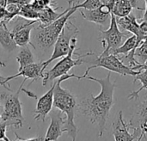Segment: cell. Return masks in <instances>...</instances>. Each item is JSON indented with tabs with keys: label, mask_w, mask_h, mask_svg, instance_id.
<instances>
[{
	"label": "cell",
	"mask_w": 147,
	"mask_h": 141,
	"mask_svg": "<svg viewBox=\"0 0 147 141\" xmlns=\"http://www.w3.org/2000/svg\"><path fill=\"white\" fill-rule=\"evenodd\" d=\"M110 77V72H109L104 78H96L87 76L85 79L94 81L100 84L101 91L96 96L90 95L88 97L80 100L78 106V109H79L84 115L88 117L92 124L97 126L99 129L98 136L100 138H102L105 133L106 123L110 110L115 104L114 93L115 82H112Z\"/></svg>",
	"instance_id": "6da1fadb"
},
{
	"label": "cell",
	"mask_w": 147,
	"mask_h": 141,
	"mask_svg": "<svg viewBox=\"0 0 147 141\" xmlns=\"http://www.w3.org/2000/svg\"><path fill=\"white\" fill-rule=\"evenodd\" d=\"M64 81L60 77L55 82L53 91V107L60 110L65 115V121L64 125V133H67L71 141H76L78 135V128L74 122L75 112L78 109V102L77 97L68 90L61 87V83Z\"/></svg>",
	"instance_id": "7a4b0ae2"
},
{
	"label": "cell",
	"mask_w": 147,
	"mask_h": 141,
	"mask_svg": "<svg viewBox=\"0 0 147 141\" xmlns=\"http://www.w3.org/2000/svg\"><path fill=\"white\" fill-rule=\"evenodd\" d=\"M76 3L73 1L71 9L63 15L59 19L51 22L47 26H40L36 28L35 40L38 46L42 49H48L54 46L59 35L60 34L62 29L65 26L66 22L70 20L71 16L78 9L76 8Z\"/></svg>",
	"instance_id": "3957f363"
},
{
	"label": "cell",
	"mask_w": 147,
	"mask_h": 141,
	"mask_svg": "<svg viewBox=\"0 0 147 141\" xmlns=\"http://www.w3.org/2000/svg\"><path fill=\"white\" fill-rule=\"evenodd\" d=\"M26 79H24L15 93H1L0 100L3 103V113L1 115L2 121H5L9 126L15 128H21L23 125L22 108L19 98V94L22 91V87Z\"/></svg>",
	"instance_id": "277c9868"
},
{
	"label": "cell",
	"mask_w": 147,
	"mask_h": 141,
	"mask_svg": "<svg viewBox=\"0 0 147 141\" xmlns=\"http://www.w3.org/2000/svg\"><path fill=\"white\" fill-rule=\"evenodd\" d=\"M77 42H78L77 37H73L71 41V49H70L68 54L65 55V57H63L61 59V60H59L51 70H49L47 72H44V77L42 78L43 86H46L49 81H53L54 79L59 78L60 77L68 74L69 71L71 68H73L77 65H81L82 64L84 63V58H85L87 56H92L94 54V53H92V52H88L84 55H80L79 58L74 59L72 58V56H73V53L76 49Z\"/></svg>",
	"instance_id": "5b68a950"
},
{
	"label": "cell",
	"mask_w": 147,
	"mask_h": 141,
	"mask_svg": "<svg viewBox=\"0 0 147 141\" xmlns=\"http://www.w3.org/2000/svg\"><path fill=\"white\" fill-rule=\"evenodd\" d=\"M104 68L106 70H109V72H115L117 74H120L121 76H133L135 77L139 72L133 70L128 65H125L124 62L121 60V58L118 57V55H115L114 53H108V54H102L96 59V60L94 62V65L89 66L84 72V75L78 76L74 75V78L77 79H85V78L89 75V72L95 68Z\"/></svg>",
	"instance_id": "8992f818"
},
{
	"label": "cell",
	"mask_w": 147,
	"mask_h": 141,
	"mask_svg": "<svg viewBox=\"0 0 147 141\" xmlns=\"http://www.w3.org/2000/svg\"><path fill=\"white\" fill-rule=\"evenodd\" d=\"M79 30L77 26H75L71 22L68 21L62 29L60 34L59 35L55 44H54V49L51 55V57L46 60L43 61L44 68H46L49 65L50 63L54 61L55 59H58L59 58H63L65 55L68 54L70 49H71V41L73 37H76L78 34Z\"/></svg>",
	"instance_id": "52a82bcc"
},
{
	"label": "cell",
	"mask_w": 147,
	"mask_h": 141,
	"mask_svg": "<svg viewBox=\"0 0 147 141\" xmlns=\"http://www.w3.org/2000/svg\"><path fill=\"white\" fill-rule=\"evenodd\" d=\"M100 33L101 35L99 40L102 41L104 48L102 54L113 53V52L122 44L123 39L127 36L126 33L120 30L116 17L112 13L109 28L106 30H100Z\"/></svg>",
	"instance_id": "ba28073f"
},
{
	"label": "cell",
	"mask_w": 147,
	"mask_h": 141,
	"mask_svg": "<svg viewBox=\"0 0 147 141\" xmlns=\"http://www.w3.org/2000/svg\"><path fill=\"white\" fill-rule=\"evenodd\" d=\"M112 128L113 136L115 141H134L138 140L140 137V133L137 129L134 128L133 134L129 132L131 126L129 122L125 121L122 111H120L118 113L115 121L112 124Z\"/></svg>",
	"instance_id": "9c48e42d"
},
{
	"label": "cell",
	"mask_w": 147,
	"mask_h": 141,
	"mask_svg": "<svg viewBox=\"0 0 147 141\" xmlns=\"http://www.w3.org/2000/svg\"><path fill=\"white\" fill-rule=\"evenodd\" d=\"M129 124L132 129L135 128L140 133V137L137 141H142L146 139L147 134V96L137 105L135 115L130 120Z\"/></svg>",
	"instance_id": "30bf717a"
},
{
	"label": "cell",
	"mask_w": 147,
	"mask_h": 141,
	"mask_svg": "<svg viewBox=\"0 0 147 141\" xmlns=\"http://www.w3.org/2000/svg\"><path fill=\"white\" fill-rule=\"evenodd\" d=\"M63 115L64 114L59 109L50 112L51 122L44 138L45 141H57L63 134L65 121Z\"/></svg>",
	"instance_id": "8fae6325"
},
{
	"label": "cell",
	"mask_w": 147,
	"mask_h": 141,
	"mask_svg": "<svg viewBox=\"0 0 147 141\" xmlns=\"http://www.w3.org/2000/svg\"><path fill=\"white\" fill-rule=\"evenodd\" d=\"M55 83L52 84V87L43 96H41L37 102L35 110L34 112V119L36 121H45L46 117L53 109V91Z\"/></svg>",
	"instance_id": "7c38bea8"
},
{
	"label": "cell",
	"mask_w": 147,
	"mask_h": 141,
	"mask_svg": "<svg viewBox=\"0 0 147 141\" xmlns=\"http://www.w3.org/2000/svg\"><path fill=\"white\" fill-rule=\"evenodd\" d=\"M111 13V9L104 4L94 9L83 10L82 9H80V14L85 20L94 22L102 27L110 22Z\"/></svg>",
	"instance_id": "4fadbf2b"
},
{
	"label": "cell",
	"mask_w": 147,
	"mask_h": 141,
	"mask_svg": "<svg viewBox=\"0 0 147 141\" xmlns=\"http://www.w3.org/2000/svg\"><path fill=\"white\" fill-rule=\"evenodd\" d=\"M37 22V21H28L25 23L17 24L11 30L14 40L17 47H25L31 45L34 47V45L31 42V31L33 29V25Z\"/></svg>",
	"instance_id": "5bb4252c"
},
{
	"label": "cell",
	"mask_w": 147,
	"mask_h": 141,
	"mask_svg": "<svg viewBox=\"0 0 147 141\" xmlns=\"http://www.w3.org/2000/svg\"><path fill=\"white\" fill-rule=\"evenodd\" d=\"M44 64L42 62L39 63H32L25 67H23L22 70L18 71V73L7 77L5 78V82L9 83V81L16 78L17 77H24V79H31L32 81H36L39 78H43L44 77Z\"/></svg>",
	"instance_id": "9a60e30c"
},
{
	"label": "cell",
	"mask_w": 147,
	"mask_h": 141,
	"mask_svg": "<svg viewBox=\"0 0 147 141\" xmlns=\"http://www.w3.org/2000/svg\"><path fill=\"white\" fill-rule=\"evenodd\" d=\"M72 3H73V1H69L68 8L61 13H58L56 11L58 8H54L53 6H47L43 8L38 13V22H40V26H47L50 24L51 22H54L55 20L59 19V17H61L63 15H65L71 9Z\"/></svg>",
	"instance_id": "2e32d148"
},
{
	"label": "cell",
	"mask_w": 147,
	"mask_h": 141,
	"mask_svg": "<svg viewBox=\"0 0 147 141\" xmlns=\"http://www.w3.org/2000/svg\"><path fill=\"white\" fill-rule=\"evenodd\" d=\"M116 17V16H115ZM117 23L119 28L132 33L134 35H137L140 32V23L138 22V19L134 16L133 12H131L128 16L124 17H116Z\"/></svg>",
	"instance_id": "e0dca14e"
},
{
	"label": "cell",
	"mask_w": 147,
	"mask_h": 141,
	"mask_svg": "<svg viewBox=\"0 0 147 141\" xmlns=\"http://www.w3.org/2000/svg\"><path fill=\"white\" fill-rule=\"evenodd\" d=\"M0 44L8 52H11L17 47L13 34L8 29L7 24L4 22H0Z\"/></svg>",
	"instance_id": "ac0fdd59"
},
{
	"label": "cell",
	"mask_w": 147,
	"mask_h": 141,
	"mask_svg": "<svg viewBox=\"0 0 147 141\" xmlns=\"http://www.w3.org/2000/svg\"><path fill=\"white\" fill-rule=\"evenodd\" d=\"M16 61L19 64L18 71L22 70L23 67L34 62V54L28 46L21 47V50L19 51V53L16 56Z\"/></svg>",
	"instance_id": "d6986e66"
},
{
	"label": "cell",
	"mask_w": 147,
	"mask_h": 141,
	"mask_svg": "<svg viewBox=\"0 0 147 141\" xmlns=\"http://www.w3.org/2000/svg\"><path fill=\"white\" fill-rule=\"evenodd\" d=\"M137 81H139L141 84V87L135 91H133L129 94L128 99L129 100H136L140 97V93L146 90H147V70H141L139 71V73L135 76V78L134 80V84H135Z\"/></svg>",
	"instance_id": "ffe728a7"
},
{
	"label": "cell",
	"mask_w": 147,
	"mask_h": 141,
	"mask_svg": "<svg viewBox=\"0 0 147 141\" xmlns=\"http://www.w3.org/2000/svg\"><path fill=\"white\" fill-rule=\"evenodd\" d=\"M38 11H36L33 6L31 5L30 2L25 4H22L20 8V11L18 16L25 18L26 20H29V21H37L38 22Z\"/></svg>",
	"instance_id": "44dd1931"
},
{
	"label": "cell",
	"mask_w": 147,
	"mask_h": 141,
	"mask_svg": "<svg viewBox=\"0 0 147 141\" xmlns=\"http://www.w3.org/2000/svg\"><path fill=\"white\" fill-rule=\"evenodd\" d=\"M134 58L140 64H144L147 60V39L142 41L136 48Z\"/></svg>",
	"instance_id": "7402d4cb"
},
{
	"label": "cell",
	"mask_w": 147,
	"mask_h": 141,
	"mask_svg": "<svg viewBox=\"0 0 147 141\" xmlns=\"http://www.w3.org/2000/svg\"><path fill=\"white\" fill-rule=\"evenodd\" d=\"M102 5V3L101 2V0H84L81 3H76V8L78 9H94L99 8Z\"/></svg>",
	"instance_id": "603a6c76"
},
{
	"label": "cell",
	"mask_w": 147,
	"mask_h": 141,
	"mask_svg": "<svg viewBox=\"0 0 147 141\" xmlns=\"http://www.w3.org/2000/svg\"><path fill=\"white\" fill-rule=\"evenodd\" d=\"M8 127H9V125L5 121L0 122V140L10 141L6 136V131H7Z\"/></svg>",
	"instance_id": "cb8c5ba5"
},
{
	"label": "cell",
	"mask_w": 147,
	"mask_h": 141,
	"mask_svg": "<svg viewBox=\"0 0 147 141\" xmlns=\"http://www.w3.org/2000/svg\"><path fill=\"white\" fill-rule=\"evenodd\" d=\"M101 2L102 3V4L108 6L112 11V9L114 8V5H115V0H101Z\"/></svg>",
	"instance_id": "d4e9b609"
},
{
	"label": "cell",
	"mask_w": 147,
	"mask_h": 141,
	"mask_svg": "<svg viewBox=\"0 0 147 141\" xmlns=\"http://www.w3.org/2000/svg\"><path fill=\"white\" fill-rule=\"evenodd\" d=\"M132 69H133V70H134V71H137V72L141 71V70H147V60L145 62V63H144V64L137 65L134 66Z\"/></svg>",
	"instance_id": "484cf974"
},
{
	"label": "cell",
	"mask_w": 147,
	"mask_h": 141,
	"mask_svg": "<svg viewBox=\"0 0 147 141\" xmlns=\"http://www.w3.org/2000/svg\"><path fill=\"white\" fill-rule=\"evenodd\" d=\"M0 85H1V86H3V87H4L7 90H9V91H12V90H11V89H10V87H9V84H8V83H6V82H5V80H3V79H0Z\"/></svg>",
	"instance_id": "4316f807"
},
{
	"label": "cell",
	"mask_w": 147,
	"mask_h": 141,
	"mask_svg": "<svg viewBox=\"0 0 147 141\" xmlns=\"http://www.w3.org/2000/svg\"><path fill=\"white\" fill-rule=\"evenodd\" d=\"M8 1L9 0H0V7H4L6 8L7 4H8Z\"/></svg>",
	"instance_id": "83f0119b"
},
{
	"label": "cell",
	"mask_w": 147,
	"mask_h": 141,
	"mask_svg": "<svg viewBox=\"0 0 147 141\" xmlns=\"http://www.w3.org/2000/svg\"><path fill=\"white\" fill-rule=\"evenodd\" d=\"M24 141H45V140L40 137H37L34 139H29V140H24Z\"/></svg>",
	"instance_id": "f1b7e54d"
},
{
	"label": "cell",
	"mask_w": 147,
	"mask_h": 141,
	"mask_svg": "<svg viewBox=\"0 0 147 141\" xmlns=\"http://www.w3.org/2000/svg\"><path fill=\"white\" fill-rule=\"evenodd\" d=\"M140 21H145V22H147V4H146V9H145L144 16H143V18H142Z\"/></svg>",
	"instance_id": "f546056e"
},
{
	"label": "cell",
	"mask_w": 147,
	"mask_h": 141,
	"mask_svg": "<svg viewBox=\"0 0 147 141\" xmlns=\"http://www.w3.org/2000/svg\"><path fill=\"white\" fill-rule=\"evenodd\" d=\"M16 140H14V141H24V140H22V139H21L16 134Z\"/></svg>",
	"instance_id": "4dcf8cb0"
},
{
	"label": "cell",
	"mask_w": 147,
	"mask_h": 141,
	"mask_svg": "<svg viewBox=\"0 0 147 141\" xmlns=\"http://www.w3.org/2000/svg\"><path fill=\"white\" fill-rule=\"evenodd\" d=\"M2 113H3V105H1V104H0V118H1Z\"/></svg>",
	"instance_id": "1f68e13d"
},
{
	"label": "cell",
	"mask_w": 147,
	"mask_h": 141,
	"mask_svg": "<svg viewBox=\"0 0 147 141\" xmlns=\"http://www.w3.org/2000/svg\"><path fill=\"white\" fill-rule=\"evenodd\" d=\"M0 65H1V66H5L6 65H5V64H4L3 62H2V61L0 60Z\"/></svg>",
	"instance_id": "d6a6232c"
},
{
	"label": "cell",
	"mask_w": 147,
	"mask_h": 141,
	"mask_svg": "<svg viewBox=\"0 0 147 141\" xmlns=\"http://www.w3.org/2000/svg\"><path fill=\"white\" fill-rule=\"evenodd\" d=\"M5 78H3V77H2V76L0 75V79H3V80H5Z\"/></svg>",
	"instance_id": "836d02e7"
},
{
	"label": "cell",
	"mask_w": 147,
	"mask_h": 141,
	"mask_svg": "<svg viewBox=\"0 0 147 141\" xmlns=\"http://www.w3.org/2000/svg\"><path fill=\"white\" fill-rule=\"evenodd\" d=\"M145 2H146V4H147V0H145Z\"/></svg>",
	"instance_id": "e575fe53"
}]
</instances>
